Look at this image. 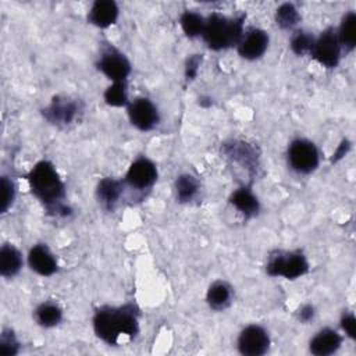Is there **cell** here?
Returning a JSON list of instances; mask_svg holds the SVG:
<instances>
[{
	"label": "cell",
	"mask_w": 356,
	"mask_h": 356,
	"mask_svg": "<svg viewBox=\"0 0 356 356\" xmlns=\"http://www.w3.org/2000/svg\"><path fill=\"white\" fill-rule=\"evenodd\" d=\"M93 330L108 345L118 343L121 338H132L139 331L138 310L134 305L102 307L93 316Z\"/></svg>",
	"instance_id": "obj_1"
},
{
	"label": "cell",
	"mask_w": 356,
	"mask_h": 356,
	"mask_svg": "<svg viewBox=\"0 0 356 356\" xmlns=\"http://www.w3.org/2000/svg\"><path fill=\"white\" fill-rule=\"evenodd\" d=\"M28 182L32 193L49 210L61 216L70 213V209L61 202L64 199V184L50 161L42 160L36 163L28 174Z\"/></svg>",
	"instance_id": "obj_2"
},
{
	"label": "cell",
	"mask_w": 356,
	"mask_h": 356,
	"mask_svg": "<svg viewBox=\"0 0 356 356\" xmlns=\"http://www.w3.org/2000/svg\"><path fill=\"white\" fill-rule=\"evenodd\" d=\"M202 36L206 44L213 50L238 44L243 36V17L229 19L218 13H213L204 19Z\"/></svg>",
	"instance_id": "obj_3"
},
{
	"label": "cell",
	"mask_w": 356,
	"mask_h": 356,
	"mask_svg": "<svg viewBox=\"0 0 356 356\" xmlns=\"http://www.w3.org/2000/svg\"><path fill=\"white\" fill-rule=\"evenodd\" d=\"M266 271L271 277L295 280L309 271V263L300 252H275L268 257Z\"/></svg>",
	"instance_id": "obj_4"
},
{
	"label": "cell",
	"mask_w": 356,
	"mask_h": 356,
	"mask_svg": "<svg viewBox=\"0 0 356 356\" xmlns=\"http://www.w3.org/2000/svg\"><path fill=\"white\" fill-rule=\"evenodd\" d=\"M320 154L313 142L295 139L288 147V163L299 174H310L318 167Z\"/></svg>",
	"instance_id": "obj_5"
},
{
	"label": "cell",
	"mask_w": 356,
	"mask_h": 356,
	"mask_svg": "<svg viewBox=\"0 0 356 356\" xmlns=\"http://www.w3.org/2000/svg\"><path fill=\"white\" fill-rule=\"evenodd\" d=\"M341 44L332 28L325 29L317 39L312 49V56L325 68H335L341 58Z\"/></svg>",
	"instance_id": "obj_6"
},
{
	"label": "cell",
	"mask_w": 356,
	"mask_h": 356,
	"mask_svg": "<svg viewBox=\"0 0 356 356\" xmlns=\"http://www.w3.org/2000/svg\"><path fill=\"white\" fill-rule=\"evenodd\" d=\"M236 346L245 356H261L268 350L270 337L263 327L252 324L241 331Z\"/></svg>",
	"instance_id": "obj_7"
},
{
	"label": "cell",
	"mask_w": 356,
	"mask_h": 356,
	"mask_svg": "<svg viewBox=\"0 0 356 356\" xmlns=\"http://www.w3.org/2000/svg\"><path fill=\"white\" fill-rule=\"evenodd\" d=\"M128 117L140 131H150L159 124L157 107L146 97H138L128 104Z\"/></svg>",
	"instance_id": "obj_8"
},
{
	"label": "cell",
	"mask_w": 356,
	"mask_h": 356,
	"mask_svg": "<svg viewBox=\"0 0 356 356\" xmlns=\"http://www.w3.org/2000/svg\"><path fill=\"white\" fill-rule=\"evenodd\" d=\"M97 68L113 82H125L131 72V64L127 57L113 49L102 54Z\"/></svg>",
	"instance_id": "obj_9"
},
{
	"label": "cell",
	"mask_w": 356,
	"mask_h": 356,
	"mask_svg": "<svg viewBox=\"0 0 356 356\" xmlns=\"http://www.w3.org/2000/svg\"><path fill=\"white\" fill-rule=\"evenodd\" d=\"M157 179L156 165L145 157L135 160L127 171L125 182L135 189L150 188Z\"/></svg>",
	"instance_id": "obj_10"
},
{
	"label": "cell",
	"mask_w": 356,
	"mask_h": 356,
	"mask_svg": "<svg viewBox=\"0 0 356 356\" xmlns=\"http://www.w3.org/2000/svg\"><path fill=\"white\" fill-rule=\"evenodd\" d=\"M238 53L245 60H256L260 58L268 46V35L259 28H253L243 33L242 39L239 40Z\"/></svg>",
	"instance_id": "obj_11"
},
{
	"label": "cell",
	"mask_w": 356,
	"mask_h": 356,
	"mask_svg": "<svg viewBox=\"0 0 356 356\" xmlns=\"http://www.w3.org/2000/svg\"><path fill=\"white\" fill-rule=\"evenodd\" d=\"M78 113V104L67 97L56 96L51 103L43 110V117L56 125L70 124Z\"/></svg>",
	"instance_id": "obj_12"
},
{
	"label": "cell",
	"mask_w": 356,
	"mask_h": 356,
	"mask_svg": "<svg viewBox=\"0 0 356 356\" xmlns=\"http://www.w3.org/2000/svg\"><path fill=\"white\" fill-rule=\"evenodd\" d=\"M342 343V337L331 330V328H324L318 331L310 341L309 343V350L314 356H328L335 353Z\"/></svg>",
	"instance_id": "obj_13"
},
{
	"label": "cell",
	"mask_w": 356,
	"mask_h": 356,
	"mask_svg": "<svg viewBox=\"0 0 356 356\" xmlns=\"http://www.w3.org/2000/svg\"><path fill=\"white\" fill-rule=\"evenodd\" d=\"M29 267L39 275L49 277L57 271V261L44 245H35L28 253Z\"/></svg>",
	"instance_id": "obj_14"
},
{
	"label": "cell",
	"mask_w": 356,
	"mask_h": 356,
	"mask_svg": "<svg viewBox=\"0 0 356 356\" xmlns=\"http://www.w3.org/2000/svg\"><path fill=\"white\" fill-rule=\"evenodd\" d=\"M118 18V7L113 0H97L92 4L88 19L97 28H107Z\"/></svg>",
	"instance_id": "obj_15"
},
{
	"label": "cell",
	"mask_w": 356,
	"mask_h": 356,
	"mask_svg": "<svg viewBox=\"0 0 356 356\" xmlns=\"http://www.w3.org/2000/svg\"><path fill=\"white\" fill-rule=\"evenodd\" d=\"M21 267L22 256L19 250L10 243L3 245L0 249V274L6 278H10L18 274Z\"/></svg>",
	"instance_id": "obj_16"
},
{
	"label": "cell",
	"mask_w": 356,
	"mask_h": 356,
	"mask_svg": "<svg viewBox=\"0 0 356 356\" xmlns=\"http://www.w3.org/2000/svg\"><path fill=\"white\" fill-rule=\"evenodd\" d=\"M229 203L238 210L241 211L245 217H253L257 214L259 211V200L257 197L250 192V189L248 188H239L236 189L231 197H229Z\"/></svg>",
	"instance_id": "obj_17"
},
{
	"label": "cell",
	"mask_w": 356,
	"mask_h": 356,
	"mask_svg": "<svg viewBox=\"0 0 356 356\" xmlns=\"http://www.w3.org/2000/svg\"><path fill=\"white\" fill-rule=\"evenodd\" d=\"M231 299H232L231 286L224 281H216L214 284H211L206 295L207 305L217 312L227 309L231 303Z\"/></svg>",
	"instance_id": "obj_18"
},
{
	"label": "cell",
	"mask_w": 356,
	"mask_h": 356,
	"mask_svg": "<svg viewBox=\"0 0 356 356\" xmlns=\"http://www.w3.org/2000/svg\"><path fill=\"white\" fill-rule=\"evenodd\" d=\"M337 36H338L341 49H343L348 53L355 49V46H356V14L353 11H349L343 15Z\"/></svg>",
	"instance_id": "obj_19"
},
{
	"label": "cell",
	"mask_w": 356,
	"mask_h": 356,
	"mask_svg": "<svg viewBox=\"0 0 356 356\" xmlns=\"http://www.w3.org/2000/svg\"><path fill=\"white\" fill-rule=\"evenodd\" d=\"M121 193H122V184L114 178H103L99 182L97 191H96L99 202L107 209H111L117 203Z\"/></svg>",
	"instance_id": "obj_20"
},
{
	"label": "cell",
	"mask_w": 356,
	"mask_h": 356,
	"mask_svg": "<svg viewBox=\"0 0 356 356\" xmlns=\"http://www.w3.org/2000/svg\"><path fill=\"white\" fill-rule=\"evenodd\" d=\"M63 318V310L58 305L46 302L36 307L35 310V320L39 325L44 328H50L57 325Z\"/></svg>",
	"instance_id": "obj_21"
},
{
	"label": "cell",
	"mask_w": 356,
	"mask_h": 356,
	"mask_svg": "<svg viewBox=\"0 0 356 356\" xmlns=\"http://www.w3.org/2000/svg\"><path fill=\"white\" fill-rule=\"evenodd\" d=\"M224 153L229 157H232L234 160L239 161L241 164H245V165H253L256 159H257V154L254 152V149L252 146H249L248 143L245 142H234L231 145H225L224 146Z\"/></svg>",
	"instance_id": "obj_22"
},
{
	"label": "cell",
	"mask_w": 356,
	"mask_h": 356,
	"mask_svg": "<svg viewBox=\"0 0 356 356\" xmlns=\"http://www.w3.org/2000/svg\"><path fill=\"white\" fill-rule=\"evenodd\" d=\"M199 191V182L193 175L182 174L175 181V195L177 200L181 203L191 202Z\"/></svg>",
	"instance_id": "obj_23"
},
{
	"label": "cell",
	"mask_w": 356,
	"mask_h": 356,
	"mask_svg": "<svg viewBox=\"0 0 356 356\" xmlns=\"http://www.w3.org/2000/svg\"><path fill=\"white\" fill-rule=\"evenodd\" d=\"M300 19V15L296 10V7L291 3H284L277 8L275 13V22L281 29H292L298 25Z\"/></svg>",
	"instance_id": "obj_24"
},
{
	"label": "cell",
	"mask_w": 356,
	"mask_h": 356,
	"mask_svg": "<svg viewBox=\"0 0 356 356\" xmlns=\"http://www.w3.org/2000/svg\"><path fill=\"white\" fill-rule=\"evenodd\" d=\"M179 22H181L182 31L189 38H196V36L202 35L203 28H204V18L200 14L193 13V11H185L181 15Z\"/></svg>",
	"instance_id": "obj_25"
},
{
	"label": "cell",
	"mask_w": 356,
	"mask_h": 356,
	"mask_svg": "<svg viewBox=\"0 0 356 356\" xmlns=\"http://www.w3.org/2000/svg\"><path fill=\"white\" fill-rule=\"evenodd\" d=\"M103 97L104 102L113 107H122L128 104L125 82H113V85L106 89Z\"/></svg>",
	"instance_id": "obj_26"
},
{
	"label": "cell",
	"mask_w": 356,
	"mask_h": 356,
	"mask_svg": "<svg viewBox=\"0 0 356 356\" xmlns=\"http://www.w3.org/2000/svg\"><path fill=\"white\" fill-rule=\"evenodd\" d=\"M314 44V38L305 31H298L291 38V49L298 56H305L306 53H312Z\"/></svg>",
	"instance_id": "obj_27"
},
{
	"label": "cell",
	"mask_w": 356,
	"mask_h": 356,
	"mask_svg": "<svg viewBox=\"0 0 356 356\" xmlns=\"http://www.w3.org/2000/svg\"><path fill=\"white\" fill-rule=\"evenodd\" d=\"M19 350V342L17 341L11 330H4L0 338V353L3 356H14Z\"/></svg>",
	"instance_id": "obj_28"
},
{
	"label": "cell",
	"mask_w": 356,
	"mask_h": 356,
	"mask_svg": "<svg viewBox=\"0 0 356 356\" xmlns=\"http://www.w3.org/2000/svg\"><path fill=\"white\" fill-rule=\"evenodd\" d=\"M0 186H1V206H0V211L6 213L10 209V206L13 204L15 189H14L13 181L8 179L7 177H1Z\"/></svg>",
	"instance_id": "obj_29"
},
{
	"label": "cell",
	"mask_w": 356,
	"mask_h": 356,
	"mask_svg": "<svg viewBox=\"0 0 356 356\" xmlns=\"http://www.w3.org/2000/svg\"><path fill=\"white\" fill-rule=\"evenodd\" d=\"M341 327L349 338H352V339L356 338V318H355L353 313H348V314L342 316Z\"/></svg>",
	"instance_id": "obj_30"
},
{
	"label": "cell",
	"mask_w": 356,
	"mask_h": 356,
	"mask_svg": "<svg viewBox=\"0 0 356 356\" xmlns=\"http://www.w3.org/2000/svg\"><path fill=\"white\" fill-rule=\"evenodd\" d=\"M202 57L199 54H193L186 60V67H185V76L186 79H193L199 71Z\"/></svg>",
	"instance_id": "obj_31"
},
{
	"label": "cell",
	"mask_w": 356,
	"mask_h": 356,
	"mask_svg": "<svg viewBox=\"0 0 356 356\" xmlns=\"http://www.w3.org/2000/svg\"><path fill=\"white\" fill-rule=\"evenodd\" d=\"M298 317H299V320H300L302 323L310 321V320L314 317V307H313L312 305H305V306H302L300 310H299Z\"/></svg>",
	"instance_id": "obj_32"
},
{
	"label": "cell",
	"mask_w": 356,
	"mask_h": 356,
	"mask_svg": "<svg viewBox=\"0 0 356 356\" xmlns=\"http://www.w3.org/2000/svg\"><path fill=\"white\" fill-rule=\"evenodd\" d=\"M349 147H350L349 142H348V140H342V143L338 146L337 152L332 154V161H338V160H341V159L348 153Z\"/></svg>",
	"instance_id": "obj_33"
}]
</instances>
